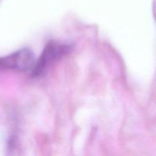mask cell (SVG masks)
<instances>
[{"label":"cell","mask_w":156,"mask_h":156,"mask_svg":"<svg viewBox=\"0 0 156 156\" xmlns=\"http://www.w3.org/2000/svg\"><path fill=\"white\" fill-rule=\"evenodd\" d=\"M35 61L33 52L28 48H23L0 58V69L21 72L31 71Z\"/></svg>","instance_id":"cell-1"},{"label":"cell","mask_w":156,"mask_h":156,"mask_svg":"<svg viewBox=\"0 0 156 156\" xmlns=\"http://www.w3.org/2000/svg\"><path fill=\"white\" fill-rule=\"evenodd\" d=\"M69 45L65 44H59L55 41H50L43 50L42 54L37 60L35 61L33 69L31 70L34 76H38L44 73L46 67L52 62L70 51Z\"/></svg>","instance_id":"cell-2"}]
</instances>
